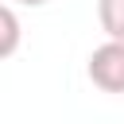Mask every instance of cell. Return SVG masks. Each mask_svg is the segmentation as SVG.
<instances>
[{
  "label": "cell",
  "mask_w": 124,
  "mask_h": 124,
  "mask_svg": "<svg viewBox=\"0 0 124 124\" xmlns=\"http://www.w3.org/2000/svg\"><path fill=\"white\" fill-rule=\"evenodd\" d=\"M89 81L105 93H124V39H108L89 54Z\"/></svg>",
  "instance_id": "obj_1"
},
{
  "label": "cell",
  "mask_w": 124,
  "mask_h": 124,
  "mask_svg": "<svg viewBox=\"0 0 124 124\" xmlns=\"http://www.w3.org/2000/svg\"><path fill=\"white\" fill-rule=\"evenodd\" d=\"M97 19L108 39H124V0H97Z\"/></svg>",
  "instance_id": "obj_2"
},
{
  "label": "cell",
  "mask_w": 124,
  "mask_h": 124,
  "mask_svg": "<svg viewBox=\"0 0 124 124\" xmlns=\"http://www.w3.org/2000/svg\"><path fill=\"white\" fill-rule=\"evenodd\" d=\"M0 58H12L16 54V46H19V16H16V8L12 4H4L0 8Z\"/></svg>",
  "instance_id": "obj_3"
},
{
  "label": "cell",
  "mask_w": 124,
  "mask_h": 124,
  "mask_svg": "<svg viewBox=\"0 0 124 124\" xmlns=\"http://www.w3.org/2000/svg\"><path fill=\"white\" fill-rule=\"evenodd\" d=\"M16 4H23V8H43V4H50V0H16Z\"/></svg>",
  "instance_id": "obj_4"
}]
</instances>
